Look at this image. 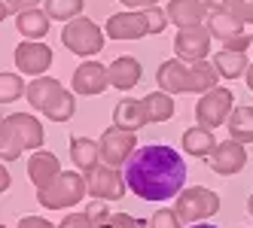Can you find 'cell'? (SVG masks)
<instances>
[{"label": "cell", "mask_w": 253, "mask_h": 228, "mask_svg": "<svg viewBox=\"0 0 253 228\" xmlns=\"http://www.w3.org/2000/svg\"><path fill=\"white\" fill-rule=\"evenodd\" d=\"M180 225H183V219H180L177 210H171V207H162L153 213V228H180Z\"/></svg>", "instance_id": "obj_30"}, {"label": "cell", "mask_w": 253, "mask_h": 228, "mask_svg": "<svg viewBox=\"0 0 253 228\" xmlns=\"http://www.w3.org/2000/svg\"><path fill=\"white\" fill-rule=\"evenodd\" d=\"M70 159H74L80 173H92L101 164V140L70 137Z\"/></svg>", "instance_id": "obj_19"}, {"label": "cell", "mask_w": 253, "mask_h": 228, "mask_svg": "<svg viewBox=\"0 0 253 228\" xmlns=\"http://www.w3.org/2000/svg\"><path fill=\"white\" fill-rule=\"evenodd\" d=\"M229 12L235 15V19H241L244 25H247V22L253 25V0H232V3H229Z\"/></svg>", "instance_id": "obj_33"}, {"label": "cell", "mask_w": 253, "mask_h": 228, "mask_svg": "<svg viewBox=\"0 0 253 228\" xmlns=\"http://www.w3.org/2000/svg\"><path fill=\"white\" fill-rule=\"evenodd\" d=\"M107 85H110V73H107V67L98 64V61H83L77 70H74V92L77 95H101Z\"/></svg>", "instance_id": "obj_15"}, {"label": "cell", "mask_w": 253, "mask_h": 228, "mask_svg": "<svg viewBox=\"0 0 253 228\" xmlns=\"http://www.w3.org/2000/svg\"><path fill=\"white\" fill-rule=\"evenodd\" d=\"M208 28L216 40H223V49L229 52H244L250 46V33H244V22L235 19L232 12H211Z\"/></svg>", "instance_id": "obj_11"}, {"label": "cell", "mask_w": 253, "mask_h": 228, "mask_svg": "<svg viewBox=\"0 0 253 228\" xmlns=\"http://www.w3.org/2000/svg\"><path fill=\"white\" fill-rule=\"evenodd\" d=\"M125 186L140 201H174L186 186V162L165 143L137 146L125 164Z\"/></svg>", "instance_id": "obj_1"}, {"label": "cell", "mask_w": 253, "mask_h": 228, "mask_svg": "<svg viewBox=\"0 0 253 228\" xmlns=\"http://www.w3.org/2000/svg\"><path fill=\"white\" fill-rule=\"evenodd\" d=\"M9 183H12V177H9V173H6V167H3V170H0V189L6 192V189H9Z\"/></svg>", "instance_id": "obj_40"}, {"label": "cell", "mask_w": 253, "mask_h": 228, "mask_svg": "<svg viewBox=\"0 0 253 228\" xmlns=\"http://www.w3.org/2000/svg\"><path fill=\"white\" fill-rule=\"evenodd\" d=\"M107 73H110V85H113V89L128 92V89H134V85L140 82L143 67H140V61H137V58L122 55V58H116L110 67H107Z\"/></svg>", "instance_id": "obj_18"}, {"label": "cell", "mask_w": 253, "mask_h": 228, "mask_svg": "<svg viewBox=\"0 0 253 228\" xmlns=\"http://www.w3.org/2000/svg\"><path fill=\"white\" fill-rule=\"evenodd\" d=\"M143 125H150V116H147L143 100L125 98V100L116 103V110H113V128H122V131H140Z\"/></svg>", "instance_id": "obj_17"}, {"label": "cell", "mask_w": 253, "mask_h": 228, "mask_svg": "<svg viewBox=\"0 0 253 228\" xmlns=\"http://www.w3.org/2000/svg\"><path fill=\"white\" fill-rule=\"evenodd\" d=\"M85 213H88V219H92L98 228H104L107 222H110V216H113L110 210H107V204H104V201H95V204H88V207H85Z\"/></svg>", "instance_id": "obj_32"}, {"label": "cell", "mask_w": 253, "mask_h": 228, "mask_svg": "<svg viewBox=\"0 0 253 228\" xmlns=\"http://www.w3.org/2000/svg\"><path fill=\"white\" fill-rule=\"evenodd\" d=\"M61 92V82L58 79H49V76H40V79H34L31 85H28V103L34 110H40L43 113V107L52 100Z\"/></svg>", "instance_id": "obj_24"}, {"label": "cell", "mask_w": 253, "mask_h": 228, "mask_svg": "<svg viewBox=\"0 0 253 228\" xmlns=\"http://www.w3.org/2000/svg\"><path fill=\"white\" fill-rule=\"evenodd\" d=\"M208 164H211L213 173H220V177H232V173H238L247 164V149H244V143H238V140L216 143V149L208 159Z\"/></svg>", "instance_id": "obj_14"}, {"label": "cell", "mask_w": 253, "mask_h": 228, "mask_svg": "<svg viewBox=\"0 0 253 228\" xmlns=\"http://www.w3.org/2000/svg\"><path fill=\"white\" fill-rule=\"evenodd\" d=\"M85 183H88V195L95 201H119L125 195V173H119V167H107L98 164L92 173H85Z\"/></svg>", "instance_id": "obj_10"}, {"label": "cell", "mask_w": 253, "mask_h": 228, "mask_svg": "<svg viewBox=\"0 0 253 228\" xmlns=\"http://www.w3.org/2000/svg\"><path fill=\"white\" fill-rule=\"evenodd\" d=\"M143 222H137L134 216H128V213H113L110 216V222H107L104 228H140Z\"/></svg>", "instance_id": "obj_36"}, {"label": "cell", "mask_w": 253, "mask_h": 228, "mask_svg": "<svg viewBox=\"0 0 253 228\" xmlns=\"http://www.w3.org/2000/svg\"><path fill=\"white\" fill-rule=\"evenodd\" d=\"M22 95H25V82H22L19 73H3L0 76V100H3V107L12 103V100H19Z\"/></svg>", "instance_id": "obj_29"}, {"label": "cell", "mask_w": 253, "mask_h": 228, "mask_svg": "<svg viewBox=\"0 0 253 228\" xmlns=\"http://www.w3.org/2000/svg\"><path fill=\"white\" fill-rule=\"evenodd\" d=\"M211 64L216 67V73H220L223 79H238L241 73H247V67H250L247 58H244V52H229V49L216 52Z\"/></svg>", "instance_id": "obj_22"}, {"label": "cell", "mask_w": 253, "mask_h": 228, "mask_svg": "<svg viewBox=\"0 0 253 228\" xmlns=\"http://www.w3.org/2000/svg\"><path fill=\"white\" fill-rule=\"evenodd\" d=\"M174 210H177V216L183 222H205L220 210V195L205 189V186H192V189H183L177 195Z\"/></svg>", "instance_id": "obj_6"}, {"label": "cell", "mask_w": 253, "mask_h": 228, "mask_svg": "<svg viewBox=\"0 0 253 228\" xmlns=\"http://www.w3.org/2000/svg\"><path fill=\"white\" fill-rule=\"evenodd\" d=\"M83 12V0H46V15L55 22H74Z\"/></svg>", "instance_id": "obj_28"}, {"label": "cell", "mask_w": 253, "mask_h": 228, "mask_svg": "<svg viewBox=\"0 0 253 228\" xmlns=\"http://www.w3.org/2000/svg\"><path fill=\"white\" fill-rule=\"evenodd\" d=\"M192 228H216V225H205V222H195Z\"/></svg>", "instance_id": "obj_42"}, {"label": "cell", "mask_w": 253, "mask_h": 228, "mask_svg": "<svg viewBox=\"0 0 253 228\" xmlns=\"http://www.w3.org/2000/svg\"><path fill=\"white\" fill-rule=\"evenodd\" d=\"M61 43L74 52V55L80 58H92L98 55V52L104 49V31L92 22V19H74V22H67L64 31H61Z\"/></svg>", "instance_id": "obj_5"}, {"label": "cell", "mask_w": 253, "mask_h": 228, "mask_svg": "<svg viewBox=\"0 0 253 228\" xmlns=\"http://www.w3.org/2000/svg\"><path fill=\"white\" fill-rule=\"evenodd\" d=\"M216 67L208 61H198V64H183L180 58H171L165 64H159L156 70V82H159V92H168V95H208L211 89H216Z\"/></svg>", "instance_id": "obj_2"}, {"label": "cell", "mask_w": 253, "mask_h": 228, "mask_svg": "<svg viewBox=\"0 0 253 228\" xmlns=\"http://www.w3.org/2000/svg\"><path fill=\"white\" fill-rule=\"evenodd\" d=\"M137 149V137L134 131H122V128H107L101 137V162L107 167H125L128 159Z\"/></svg>", "instance_id": "obj_9"}, {"label": "cell", "mask_w": 253, "mask_h": 228, "mask_svg": "<svg viewBox=\"0 0 253 228\" xmlns=\"http://www.w3.org/2000/svg\"><path fill=\"white\" fill-rule=\"evenodd\" d=\"M119 3H122V6H128V9H137V12H140V9H150V6H156L159 0H119Z\"/></svg>", "instance_id": "obj_38"}, {"label": "cell", "mask_w": 253, "mask_h": 228, "mask_svg": "<svg viewBox=\"0 0 253 228\" xmlns=\"http://www.w3.org/2000/svg\"><path fill=\"white\" fill-rule=\"evenodd\" d=\"M216 149V140H213V131L195 125L183 134V152L186 155H195V159H211Z\"/></svg>", "instance_id": "obj_21"}, {"label": "cell", "mask_w": 253, "mask_h": 228, "mask_svg": "<svg viewBox=\"0 0 253 228\" xmlns=\"http://www.w3.org/2000/svg\"><path fill=\"white\" fill-rule=\"evenodd\" d=\"M147 12V22H150V33H162L168 25V9H159V6H150V9H143Z\"/></svg>", "instance_id": "obj_31"}, {"label": "cell", "mask_w": 253, "mask_h": 228, "mask_svg": "<svg viewBox=\"0 0 253 228\" xmlns=\"http://www.w3.org/2000/svg\"><path fill=\"white\" fill-rule=\"evenodd\" d=\"M15 28H19V33H25L28 40H40L43 33H49V15H46V9H28V12H19Z\"/></svg>", "instance_id": "obj_23"}, {"label": "cell", "mask_w": 253, "mask_h": 228, "mask_svg": "<svg viewBox=\"0 0 253 228\" xmlns=\"http://www.w3.org/2000/svg\"><path fill=\"white\" fill-rule=\"evenodd\" d=\"M247 210H250V216H253V195L247 198Z\"/></svg>", "instance_id": "obj_43"}, {"label": "cell", "mask_w": 253, "mask_h": 228, "mask_svg": "<svg viewBox=\"0 0 253 228\" xmlns=\"http://www.w3.org/2000/svg\"><path fill=\"white\" fill-rule=\"evenodd\" d=\"M150 33L147 12H116L107 19V37L110 40H140Z\"/></svg>", "instance_id": "obj_13"}, {"label": "cell", "mask_w": 253, "mask_h": 228, "mask_svg": "<svg viewBox=\"0 0 253 228\" xmlns=\"http://www.w3.org/2000/svg\"><path fill=\"white\" fill-rule=\"evenodd\" d=\"M229 134L238 143H253V107H235L229 119Z\"/></svg>", "instance_id": "obj_25"}, {"label": "cell", "mask_w": 253, "mask_h": 228, "mask_svg": "<svg viewBox=\"0 0 253 228\" xmlns=\"http://www.w3.org/2000/svg\"><path fill=\"white\" fill-rule=\"evenodd\" d=\"M3 228H6V225H3Z\"/></svg>", "instance_id": "obj_44"}, {"label": "cell", "mask_w": 253, "mask_h": 228, "mask_svg": "<svg viewBox=\"0 0 253 228\" xmlns=\"http://www.w3.org/2000/svg\"><path fill=\"white\" fill-rule=\"evenodd\" d=\"M244 76H247V89H250V92H253V64H250V67H247V73H244Z\"/></svg>", "instance_id": "obj_41"}, {"label": "cell", "mask_w": 253, "mask_h": 228, "mask_svg": "<svg viewBox=\"0 0 253 228\" xmlns=\"http://www.w3.org/2000/svg\"><path fill=\"white\" fill-rule=\"evenodd\" d=\"M211 40H213V33H211L208 25L183 28V31H177V37H174V52H177V58L183 64H198V61L208 58Z\"/></svg>", "instance_id": "obj_8"}, {"label": "cell", "mask_w": 253, "mask_h": 228, "mask_svg": "<svg viewBox=\"0 0 253 228\" xmlns=\"http://www.w3.org/2000/svg\"><path fill=\"white\" fill-rule=\"evenodd\" d=\"M143 107H147L150 122H168L174 116V98L168 92H150L143 98Z\"/></svg>", "instance_id": "obj_27"}, {"label": "cell", "mask_w": 253, "mask_h": 228, "mask_svg": "<svg viewBox=\"0 0 253 228\" xmlns=\"http://www.w3.org/2000/svg\"><path fill=\"white\" fill-rule=\"evenodd\" d=\"M205 3H208L211 12H229V3H232V0H205Z\"/></svg>", "instance_id": "obj_39"}, {"label": "cell", "mask_w": 253, "mask_h": 228, "mask_svg": "<svg viewBox=\"0 0 253 228\" xmlns=\"http://www.w3.org/2000/svg\"><path fill=\"white\" fill-rule=\"evenodd\" d=\"M15 64H19L22 73L40 79L52 67V49L46 43H40V40H25V43L15 46Z\"/></svg>", "instance_id": "obj_12"}, {"label": "cell", "mask_w": 253, "mask_h": 228, "mask_svg": "<svg viewBox=\"0 0 253 228\" xmlns=\"http://www.w3.org/2000/svg\"><path fill=\"white\" fill-rule=\"evenodd\" d=\"M165 9H168V22L177 25V31L198 28V25L205 22V15L211 12L205 0H171Z\"/></svg>", "instance_id": "obj_16"}, {"label": "cell", "mask_w": 253, "mask_h": 228, "mask_svg": "<svg viewBox=\"0 0 253 228\" xmlns=\"http://www.w3.org/2000/svg\"><path fill=\"white\" fill-rule=\"evenodd\" d=\"M40 146H43V125L31 113L3 116V125H0V155H3V162H15L25 149H40Z\"/></svg>", "instance_id": "obj_3"}, {"label": "cell", "mask_w": 253, "mask_h": 228, "mask_svg": "<svg viewBox=\"0 0 253 228\" xmlns=\"http://www.w3.org/2000/svg\"><path fill=\"white\" fill-rule=\"evenodd\" d=\"M74 113H77V100H74V95H70L67 89H61L43 107V116L52 119V122H67V119H74Z\"/></svg>", "instance_id": "obj_26"}, {"label": "cell", "mask_w": 253, "mask_h": 228, "mask_svg": "<svg viewBox=\"0 0 253 228\" xmlns=\"http://www.w3.org/2000/svg\"><path fill=\"white\" fill-rule=\"evenodd\" d=\"M85 192H88L85 173H80V170H61L55 180H49L43 189H37V201L46 210H64V207L80 204Z\"/></svg>", "instance_id": "obj_4"}, {"label": "cell", "mask_w": 253, "mask_h": 228, "mask_svg": "<svg viewBox=\"0 0 253 228\" xmlns=\"http://www.w3.org/2000/svg\"><path fill=\"white\" fill-rule=\"evenodd\" d=\"M232 103H235V95L232 89H223V85H216V89H211L208 95H202V100L195 103V122L202 128L213 131L220 128L226 119H232Z\"/></svg>", "instance_id": "obj_7"}, {"label": "cell", "mask_w": 253, "mask_h": 228, "mask_svg": "<svg viewBox=\"0 0 253 228\" xmlns=\"http://www.w3.org/2000/svg\"><path fill=\"white\" fill-rule=\"evenodd\" d=\"M40 0H3V9H0V15H12V12H28V9H37Z\"/></svg>", "instance_id": "obj_34"}, {"label": "cell", "mask_w": 253, "mask_h": 228, "mask_svg": "<svg viewBox=\"0 0 253 228\" xmlns=\"http://www.w3.org/2000/svg\"><path fill=\"white\" fill-rule=\"evenodd\" d=\"M19 228H55V225L46 222L43 216H25V219L19 222Z\"/></svg>", "instance_id": "obj_37"}, {"label": "cell", "mask_w": 253, "mask_h": 228, "mask_svg": "<svg viewBox=\"0 0 253 228\" xmlns=\"http://www.w3.org/2000/svg\"><path fill=\"white\" fill-rule=\"evenodd\" d=\"M58 228H98V225L88 219V213H70V216H64V222Z\"/></svg>", "instance_id": "obj_35"}, {"label": "cell", "mask_w": 253, "mask_h": 228, "mask_svg": "<svg viewBox=\"0 0 253 228\" xmlns=\"http://www.w3.org/2000/svg\"><path fill=\"white\" fill-rule=\"evenodd\" d=\"M58 173H61V162H58L55 152L40 149L37 155H31V162H28V177H31V183L37 186V189H43L49 180H55Z\"/></svg>", "instance_id": "obj_20"}]
</instances>
